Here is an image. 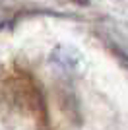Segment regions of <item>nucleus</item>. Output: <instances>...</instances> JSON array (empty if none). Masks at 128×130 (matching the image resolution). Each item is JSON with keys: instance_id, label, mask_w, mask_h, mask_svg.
I'll return each instance as SVG.
<instances>
[]
</instances>
